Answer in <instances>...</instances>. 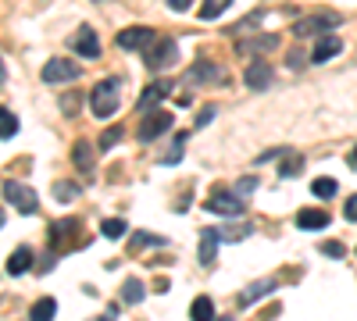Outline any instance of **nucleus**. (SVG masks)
I'll list each match as a JSON object with an SVG mask.
<instances>
[{"mask_svg":"<svg viewBox=\"0 0 357 321\" xmlns=\"http://www.w3.org/2000/svg\"><path fill=\"white\" fill-rule=\"evenodd\" d=\"M118 90H122V82H118V79H104V82H97V90L89 93V111H93L97 118H111V114L118 111V104H122Z\"/></svg>","mask_w":357,"mask_h":321,"instance_id":"1","label":"nucleus"},{"mask_svg":"<svg viewBox=\"0 0 357 321\" xmlns=\"http://www.w3.org/2000/svg\"><path fill=\"white\" fill-rule=\"evenodd\" d=\"M204 208L207 211H215V214H225V218H240L247 211V203L240 193H225V189H215L211 196L204 200Z\"/></svg>","mask_w":357,"mask_h":321,"instance_id":"2","label":"nucleus"},{"mask_svg":"<svg viewBox=\"0 0 357 321\" xmlns=\"http://www.w3.org/2000/svg\"><path fill=\"white\" fill-rule=\"evenodd\" d=\"M343 18L340 15H307L301 22H293V36L296 40H307V36H321V33H329V29H336Z\"/></svg>","mask_w":357,"mask_h":321,"instance_id":"3","label":"nucleus"},{"mask_svg":"<svg viewBox=\"0 0 357 321\" xmlns=\"http://www.w3.org/2000/svg\"><path fill=\"white\" fill-rule=\"evenodd\" d=\"M4 196H8V203H15L22 214H36L40 211V196L29 189L25 182H18V179H8L4 182Z\"/></svg>","mask_w":357,"mask_h":321,"instance_id":"4","label":"nucleus"},{"mask_svg":"<svg viewBox=\"0 0 357 321\" xmlns=\"http://www.w3.org/2000/svg\"><path fill=\"white\" fill-rule=\"evenodd\" d=\"M82 75V65L79 61H68V57H54V61L43 65V82H75Z\"/></svg>","mask_w":357,"mask_h":321,"instance_id":"5","label":"nucleus"},{"mask_svg":"<svg viewBox=\"0 0 357 321\" xmlns=\"http://www.w3.org/2000/svg\"><path fill=\"white\" fill-rule=\"evenodd\" d=\"M143 61L151 72H165L172 61H175V43L172 40H154L151 47L143 50Z\"/></svg>","mask_w":357,"mask_h":321,"instance_id":"6","label":"nucleus"},{"mask_svg":"<svg viewBox=\"0 0 357 321\" xmlns=\"http://www.w3.org/2000/svg\"><path fill=\"white\" fill-rule=\"evenodd\" d=\"M168 129H172V114L168 111H154V114H146V118L139 122V139L151 143V139H158Z\"/></svg>","mask_w":357,"mask_h":321,"instance_id":"7","label":"nucleus"},{"mask_svg":"<svg viewBox=\"0 0 357 321\" xmlns=\"http://www.w3.org/2000/svg\"><path fill=\"white\" fill-rule=\"evenodd\" d=\"M172 90H175V86H172L168 79L151 82V86H146V90L139 93V104H136V107H139V114H143V111H151V107H158L165 97H172Z\"/></svg>","mask_w":357,"mask_h":321,"instance_id":"8","label":"nucleus"},{"mask_svg":"<svg viewBox=\"0 0 357 321\" xmlns=\"http://www.w3.org/2000/svg\"><path fill=\"white\" fill-rule=\"evenodd\" d=\"M158 36L151 33V29H139V25H132V29H126V33H118V47L122 50H146Z\"/></svg>","mask_w":357,"mask_h":321,"instance_id":"9","label":"nucleus"},{"mask_svg":"<svg viewBox=\"0 0 357 321\" xmlns=\"http://www.w3.org/2000/svg\"><path fill=\"white\" fill-rule=\"evenodd\" d=\"M218 228H200V246H197V257H200V265L204 268H211L215 265V257H218Z\"/></svg>","mask_w":357,"mask_h":321,"instance_id":"10","label":"nucleus"},{"mask_svg":"<svg viewBox=\"0 0 357 321\" xmlns=\"http://www.w3.org/2000/svg\"><path fill=\"white\" fill-rule=\"evenodd\" d=\"M72 50L82 54V57H100V40H97L93 29H79L72 36Z\"/></svg>","mask_w":357,"mask_h":321,"instance_id":"11","label":"nucleus"},{"mask_svg":"<svg viewBox=\"0 0 357 321\" xmlns=\"http://www.w3.org/2000/svg\"><path fill=\"white\" fill-rule=\"evenodd\" d=\"M243 82L250 86V90H268V86H272V65H268V61H261V57H257V61L247 68Z\"/></svg>","mask_w":357,"mask_h":321,"instance_id":"12","label":"nucleus"},{"mask_svg":"<svg viewBox=\"0 0 357 321\" xmlns=\"http://www.w3.org/2000/svg\"><path fill=\"white\" fill-rule=\"evenodd\" d=\"M279 47V36H254V40H240L236 43V54L240 57H250V54H264V50H275Z\"/></svg>","mask_w":357,"mask_h":321,"instance_id":"13","label":"nucleus"},{"mask_svg":"<svg viewBox=\"0 0 357 321\" xmlns=\"http://www.w3.org/2000/svg\"><path fill=\"white\" fill-rule=\"evenodd\" d=\"M75 228H79V218H61V221H54V225L47 228L50 246H65V243L75 236Z\"/></svg>","mask_w":357,"mask_h":321,"instance_id":"14","label":"nucleus"},{"mask_svg":"<svg viewBox=\"0 0 357 321\" xmlns=\"http://www.w3.org/2000/svg\"><path fill=\"white\" fill-rule=\"evenodd\" d=\"M97 150H100V147H93V143H86V139H79L75 147H72V161H75V168H79V171H93V164H97Z\"/></svg>","mask_w":357,"mask_h":321,"instance_id":"15","label":"nucleus"},{"mask_svg":"<svg viewBox=\"0 0 357 321\" xmlns=\"http://www.w3.org/2000/svg\"><path fill=\"white\" fill-rule=\"evenodd\" d=\"M343 50V40L340 36H321L318 43H314V50H311V61L314 65H325V61H329V57H336Z\"/></svg>","mask_w":357,"mask_h":321,"instance_id":"16","label":"nucleus"},{"mask_svg":"<svg viewBox=\"0 0 357 321\" xmlns=\"http://www.w3.org/2000/svg\"><path fill=\"white\" fill-rule=\"evenodd\" d=\"M279 282L275 279H261V282H254V285H247L243 293H240V307H250V304H257V300H264L268 293H272Z\"/></svg>","mask_w":357,"mask_h":321,"instance_id":"17","label":"nucleus"},{"mask_svg":"<svg viewBox=\"0 0 357 321\" xmlns=\"http://www.w3.org/2000/svg\"><path fill=\"white\" fill-rule=\"evenodd\" d=\"M29 268H33V250H29V246H18V250L8 257V272H11V275H25Z\"/></svg>","mask_w":357,"mask_h":321,"instance_id":"18","label":"nucleus"},{"mask_svg":"<svg viewBox=\"0 0 357 321\" xmlns=\"http://www.w3.org/2000/svg\"><path fill=\"white\" fill-rule=\"evenodd\" d=\"M207 79H218V82H222L225 72H218L215 65H207V61H200V65H193V68L186 72V82H190V86H193V82H207Z\"/></svg>","mask_w":357,"mask_h":321,"instance_id":"19","label":"nucleus"},{"mask_svg":"<svg viewBox=\"0 0 357 321\" xmlns=\"http://www.w3.org/2000/svg\"><path fill=\"white\" fill-rule=\"evenodd\" d=\"M296 225H301L304 232H314V228H325V225H329V214H325V211H301V214H296Z\"/></svg>","mask_w":357,"mask_h":321,"instance_id":"20","label":"nucleus"},{"mask_svg":"<svg viewBox=\"0 0 357 321\" xmlns=\"http://www.w3.org/2000/svg\"><path fill=\"white\" fill-rule=\"evenodd\" d=\"M254 232V225H225V228H218V236H222V243H240V240H247Z\"/></svg>","mask_w":357,"mask_h":321,"instance_id":"21","label":"nucleus"},{"mask_svg":"<svg viewBox=\"0 0 357 321\" xmlns=\"http://www.w3.org/2000/svg\"><path fill=\"white\" fill-rule=\"evenodd\" d=\"M229 4H232V0H204L200 18H204V22H215V18H222V15L229 11Z\"/></svg>","mask_w":357,"mask_h":321,"instance_id":"22","label":"nucleus"},{"mask_svg":"<svg viewBox=\"0 0 357 321\" xmlns=\"http://www.w3.org/2000/svg\"><path fill=\"white\" fill-rule=\"evenodd\" d=\"M54 314H57V300H50V297L36 300L33 311H29V318H33V321H47V318H54Z\"/></svg>","mask_w":357,"mask_h":321,"instance_id":"23","label":"nucleus"},{"mask_svg":"<svg viewBox=\"0 0 357 321\" xmlns=\"http://www.w3.org/2000/svg\"><path fill=\"white\" fill-rule=\"evenodd\" d=\"M301 168H304V157H301V154H282V168H279L282 179H293V175H301Z\"/></svg>","mask_w":357,"mask_h":321,"instance_id":"24","label":"nucleus"},{"mask_svg":"<svg viewBox=\"0 0 357 321\" xmlns=\"http://www.w3.org/2000/svg\"><path fill=\"white\" fill-rule=\"evenodd\" d=\"M190 314H193L197 321H211V318H215V304L207 300V297H197L193 307H190Z\"/></svg>","mask_w":357,"mask_h":321,"instance_id":"25","label":"nucleus"},{"mask_svg":"<svg viewBox=\"0 0 357 321\" xmlns=\"http://www.w3.org/2000/svg\"><path fill=\"white\" fill-rule=\"evenodd\" d=\"M15 132H18V118L8 107H0V139H11Z\"/></svg>","mask_w":357,"mask_h":321,"instance_id":"26","label":"nucleus"},{"mask_svg":"<svg viewBox=\"0 0 357 321\" xmlns=\"http://www.w3.org/2000/svg\"><path fill=\"white\" fill-rule=\"evenodd\" d=\"M122 300H126V304H139V300H143V282H139V279H126Z\"/></svg>","mask_w":357,"mask_h":321,"instance_id":"27","label":"nucleus"},{"mask_svg":"<svg viewBox=\"0 0 357 321\" xmlns=\"http://www.w3.org/2000/svg\"><path fill=\"white\" fill-rule=\"evenodd\" d=\"M336 189H340V186H336V179H314V186H311V193H314V196H321V200H333V196H336Z\"/></svg>","mask_w":357,"mask_h":321,"instance_id":"28","label":"nucleus"},{"mask_svg":"<svg viewBox=\"0 0 357 321\" xmlns=\"http://www.w3.org/2000/svg\"><path fill=\"white\" fill-rule=\"evenodd\" d=\"M100 232H104L107 240H122V236H126V221H122V218H107V221L100 225Z\"/></svg>","mask_w":357,"mask_h":321,"instance_id":"29","label":"nucleus"},{"mask_svg":"<svg viewBox=\"0 0 357 321\" xmlns=\"http://www.w3.org/2000/svg\"><path fill=\"white\" fill-rule=\"evenodd\" d=\"M183 143H186V132H178L175 136V147L168 154H161V164H178V161H183Z\"/></svg>","mask_w":357,"mask_h":321,"instance_id":"30","label":"nucleus"},{"mask_svg":"<svg viewBox=\"0 0 357 321\" xmlns=\"http://www.w3.org/2000/svg\"><path fill=\"white\" fill-rule=\"evenodd\" d=\"M143 246H165V236H151V232H136V236H132V250H143Z\"/></svg>","mask_w":357,"mask_h":321,"instance_id":"31","label":"nucleus"},{"mask_svg":"<svg viewBox=\"0 0 357 321\" xmlns=\"http://www.w3.org/2000/svg\"><path fill=\"white\" fill-rule=\"evenodd\" d=\"M54 196L57 200H75L79 196V186L75 182H54Z\"/></svg>","mask_w":357,"mask_h":321,"instance_id":"32","label":"nucleus"},{"mask_svg":"<svg viewBox=\"0 0 357 321\" xmlns=\"http://www.w3.org/2000/svg\"><path fill=\"white\" fill-rule=\"evenodd\" d=\"M118 139H122V129H118V125H114V129H104V136H100V150H111Z\"/></svg>","mask_w":357,"mask_h":321,"instance_id":"33","label":"nucleus"},{"mask_svg":"<svg viewBox=\"0 0 357 321\" xmlns=\"http://www.w3.org/2000/svg\"><path fill=\"white\" fill-rule=\"evenodd\" d=\"M254 189H257V179H254V175H247V179L236 182V193H240V196H247V193H254Z\"/></svg>","mask_w":357,"mask_h":321,"instance_id":"34","label":"nucleus"},{"mask_svg":"<svg viewBox=\"0 0 357 321\" xmlns=\"http://www.w3.org/2000/svg\"><path fill=\"white\" fill-rule=\"evenodd\" d=\"M321 253L325 257H347V246L343 243H321Z\"/></svg>","mask_w":357,"mask_h":321,"instance_id":"35","label":"nucleus"},{"mask_svg":"<svg viewBox=\"0 0 357 321\" xmlns=\"http://www.w3.org/2000/svg\"><path fill=\"white\" fill-rule=\"evenodd\" d=\"M211 118H215V107H204V111L197 114V129H204V125H211Z\"/></svg>","mask_w":357,"mask_h":321,"instance_id":"36","label":"nucleus"},{"mask_svg":"<svg viewBox=\"0 0 357 321\" xmlns=\"http://www.w3.org/2000/svg\"><path fill=\"white\" fill-rule=\"evenodd\" d=\"M343 214H347L350 221H357V193H354V196H350V200L343 203Z\"/></svg>","mask_w":357,"mask_h":321,"instance_id":"37","label":"nucleus"},{"mask_svg":"<svg viewBox=\"0 0 357 321\" xmlns=\"http://www.w3.org/2000/svg\"><path fill=\"white\" fill-rule=\"evenodd\" d=\"M190 4H193V0H168V8H172V11H186Z\"/></svg>","mask_w":357,"mask_h":321,"instance_id":"38","label":"nucleus"},{"mask_svg":"<svg viewBox=\"0 0 357 321\" xmlns=\"http://www.w3.org/2000/svg\"><path fill=\"white\" fill-rule=\"evenodd\" d=\"M75 104H79V100H75V93H68V97L61 100V107H65V114H72V111H75Z\"/></svg>","mask_w":357,"mask_h":321,"instance_id":"39","label":"nucleus"},{"mask_svg":"<svg viewBox=\"0 0 357 321\" xmlns=\"http://www.w3.org/2000/svg\"><path fill=\"white\" fill-rule=\"evenodd\" d=\"M4 75H8V72H4V65H0V82H4Z\"/></svg>","mask_w":357,"mask_h":321,"instance_id":"40","label":"nucleus"},{"mask_svg":"<svg viewBox=\"0 0 357 321\" xmlns=\"http://www.w3.org/2000/svg\"><path fill=\"white\" fill-rule=\"evenodd\" d=\"M354 164H357V150H354Z\"/></svg>","mask_w":357,"mask_h":321,"instance_id":"41","label":"nucleus"},{"mask_svg":"<svg viewBox=\"0 0 357 321\" xmlns=\"http://www.w3.org/2000/svg\"><path fill=\"white\" fill-rule=\"evenodd\" d=\"M0 225H4V214H0Z\"/></svg>","mask_w":357,"mask_h":321,"instance_id":"42","label":"nucleus"}]
</instances>
